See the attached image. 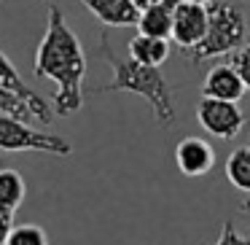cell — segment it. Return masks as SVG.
Wrapping results in <instances>:
<instances>
[{
	"label": "cell",
	"instance_id": "22",
	"mask_svg": "<svg viewBox=\"0 0 250 245\" xmlns=\"http://www.w3.org/2000/svg\"><path fill=\"white\" fill-rule=\"evenodd\" d=\"M239 210H242V213H250V200H245L242 205H239Z\"/></svg>",
	"mask_w": 250,
	"mask_h": 245
},
{
	"label": "cell",
	"instance_id": "14",
	"mask_svg": "<svg viewBox=\"0 0 250 245\" xmlns=\"http://www.w3.org/2000/svg\"><path fill=\"white\" fill-rule=\"evenodd\" d=\"M226 178L237 191L250 194V146H239L226 159Z\"/></svg>",
	"mask_w": 250,
	"mask_h": 245
},
{
	"label": "cell",
	"instance_id": "17",
	"mask_svg": "<svg viewBox=\"0 0 250 245\" xmlns=\"http://www.w3.org/2000/svg\"><path fill=\"white\" fill-rule=\"evenodd\" d=\"M212 245H250V234H239L234 221H223L221 223V234Z\"/></svg>",
	"mask_w": 250,
	"mask_h": 245
},
{
	"label": "cell",
	"instance_id": "7",
	"mask_svg": "<svg viewBox=\"0 0 250 245\" xmlns=\"http://www.w3.org/2000/svg\"><path fill=\"white\" fill-rule=\"evenodd\" d=\"M175 164L188 178H202L215 167V151L205 137H183L175 146Z\"/></svg>",
	"mask_w": 250,
	"mask_h": 245
},
{
	"label": "cell",
	"instance_id": "5",
	"mask_svg": "<svg viewBox=\"0 0 250 245\" xmlns=\"http://www.w3.org/2000/svg\"><path fill=\"white\" fill-rule=\"evenodd\" d=\"M196 121L199 127L212 137L231 140L242 132L245 127V113L237 103L231 100H215V97H202L196 105Z\"/></svg>",
	"mask_w": 250,
	"mask_h": 245
},
{
	"label": "cell",
	"instance_id": "10",
	"mask_svg": "<svg viewBox=\"0 0 250 245\" xmlns=\"http://www.w3.org/2000/svg\"><path fill=\"white\" fill-rule=\"evenodd\" d=\"M0 113L17 116L22 121H41V124H51L57 116L51 105H38L33 100L22 97L19 92H14V89H6V87H0Z\"/></svg>",
	"mask_w": 250,
	"mask_h": 245
},
{
	"label": "cell",
	"instance_id": "18",
	"mask_svg": "<svg viewBox=\"0 0 250 245\" xmlns=\"http://www.w3.org/2000/svg\"><path fill=\"white\" fill-rule=\"evenodd\" d=\"M231 65L237 67V73L242 76L245 87H248V92H250V44L239 46V49L234 51V54H231Z\"/></svg>",
	"mask_w": 250,
	"mask_h": 245
},
{
	"label": "cell",
	"instance_id": "2",
	"mask_svg": "<svg viewBox=\"0 0 250 245\" xmlns=\"http://www.w3.org/2000/svg\"><path fill=\"white\" fill-rule=\"evenodd\" d=\"M100 54L103 60L110 65L113 70V78L103 87H94V92H132L140 94V97L148 100L153 111V119H156L159 127L169 130L175 124V97H172V87L164 78V73L159 67H148L140 65L137 60H132L129 54H121L116 51V46L110 44L108 33H100Z\"/></svg>",
	"mask_w": 250,
	"mask_h": 245
},
{
	"label": "cell",
	"instance_id": "13",
	"mask_svg": "<svg viewBox=\"0 0 250 245\" xmlns=\"http://www.w3.org/2000/svg\"><path fill=\"white\" fill-rule=\"evenodd\" d=\"M24 194H27V183H24L22 173L11 167H0V213L14 216L22 207Z\"/></svg>",
	"mask_w": 250,
	"mask_h": 245
},
{
	"label": "cell",
	"instance_id": "15",
	"mask_svg": "<svg viewBox=\"0 0 250 245\" xmlns=\"http://www.w3.org/2000/svg\"><path fill=\"white\" fill-rule=\"evenodd\" d=\"M0 87H6V89H14V92H19L22 97H27V100H33V103H38V105H49L43 97H41L35 89H30V84L24 81L22 76H19V70L14 67V62L8 60L3 51H0Z\"/></svg>",
	"mask_w": 250,
	"mask_h": 245
},
{
	"label": "cell",
	"instance_id": "21",
	"mask_svg": "<svg viewBox=\"0 0 250 245\" xmlns=\"http://www.w3.org/2000/svg\"><path fill=\"white\" fill-rule=\"evenodd\" d=\"M178 3H199V6H207V3H212V0H178Z\"/></svg>",
	"mask_w": 250,
	"mask_h": 245
},
{
	"label": "cell",
	"instance_id": "20",
	"mask_svg": "<svg viewBox=\"0 0 250 245\" xmlns=\"http://www.w3.org/2000/svg\"><path fill=\"white\" fill-rule=\"evenodd\" d=\"M132 3H135V6H137V8H140V11H143V8L153 6V3H159V0H132Z\"/></svg>",
	"mask_w": 250,
	"mask_h": 245
},
{
	"label": "cell",
	"instance_id": "23",
	"mask_svg": "<svg viewBox=\"0 0 250 245\" xmlns=\"http://www.w3.org/2000/svg\"><path fill=\"white\" fill-rule=\"evenodd\" d=\"M0 3H3V0H0Z\"/></svg>",
	"mask_w": 250,
	"mask_h": 245
},
{
	"label": "cell",
	"instance_id": "12",
	"mask_svg": "<svg viewBox=\"0 0 250 245\" xmlns=\"http://www.w3.org/2000/svg\"><path fill=\"white\" fill-rule=\"evenodd\" d=\"M129 57L137 60L140 65L148 67H162L169 57V38H156V35L137 33L129 41Z\"/></svg>",
	"mask_w": 250,
	"mask_h": 245
},
{
	"label": "cell",
	"instance_id": "19",
	"mask_svg": "<svg viewBox=\"0 0 250 245\" xmlns=\"http://www.w3.org/2000/svg\"><path fill=\"white\" fill-rule=\"evenodd\" d=\"M11 226H14V223H11V216H3V213H0V245H6Z\"/></svg>",
	"mask_w": 250,
	"mask_h": 245
},
{
	"label": "cell",
	"instance_id": "9",
	"mask_svg": "<svg viewBox=\"0 0 250 245\" xmlns=\"http://www.w3.org/2000/svg\"><path fill=\"white\" fill-rule=\"evenodd\" d=\"M100 24L105 27H129L137 24L140 8L132 0H78Z\"/></svg>",
	"mask_w": 250,
	"mask_h": 245
},
{
	"label": "cell",
	"instance_id": "11",
	"mask_svg": "<svg viewBox=\"0 0 250 245\" xmlns=\"http://www.w3.org/2000/svg\"><path fill=\"white\" fill-rule=\"evenodd\" d=\"M175 6L178 0H159L153 6L143 8L137 17V33L156 35V38H169L172 35V19H175Z\"/></svg>",
	"mask_w": 250,
	"mask_h": 245
},
{
	"label": "cell",
	"instance_id": "1",
	"mask_svg": "<svg viewBox=\"0 0 250 245\" xmlns=\"http://www.w3.org/2000/svg\"><path fill=\"white\" fill-rule=\"evenodd\" d=\"M35 76L49 78L57 87L54 113L73 116L83 108V76H86V57L78 35L67 27L65 14L60 8H49L46 33L41 38L35 54Z\"/></svg>",
	"mask_w": 250,
	"mask_h": 245
},
{
	"label": "cell",
	"instance_id": "3",
	"mask_svg": "<svg viewBox=\"0 0 250 245\" xmlns=\"http://www.w3.org/2000/svg\"><path fill=\"white\" fill-rule=\"evenodd\" d=\"M207 11H210V24H207L205 41L196 49L183 51V57H188L194 65L223 54H234L239 46H245V38H248V19L237 6L212 0V3H207Z\"/></svg>",
	"mask_w": 250,
	"mask_h": 245
},
{
	"label": "cell",
	"instance_id": "4",
	"mask_svg": "<svg viewBox=\"0 0 250 245\" xmlns=\"http://www.w3.org/2000/svg\"><path fill=\"white\" fill-rule=\"evenodd\" d=\"M0 151H8V154L41 151V154H54V156H70L73 143L65 140L62 135L33 130L30 121H22L17 116L0 113Z\"/></svg>",
	"mask_w": 250,
	"mask_h": 245
},
{
	"label": "cell",
	"instance_id": "8",
	"mask_svg": "<svg viewBox=\"0 0 250 245\" xmlns=\"http://www.w3.org/2000/svg\"><path fill=\"white\" fill-rule=\"evenodd\" d=\"M248 92L242 76L237 73V67L229 65H215L207 70L205 81H202V97H215V100H231L239 103L242 94Z\"/></svg>",
	"mask_w": 250,
	"mask_h": 245
},
{
	"label": "cell",
	"instance_id": "6",
	"mask_svg": "<svg viewBox=\"0 0 250 245\" xmlns=\"http://www.w3.org/2000/svg\"><path fill=\"white\" fill-rule=\"evenodd\" d=\"M207 24H210V11L207 6L199 3H178L175 6V19H172V41L180 51H191L205 41Z\"/></svg>",
	"mask_w": 250,
	"mask_h": 245
},
{
	"label": "cell",
	"instance_id": "16",
	"mask_svg": "<svg viewBox=\"0 0 250 245\" xmlns=\"http://www.w3.org/2000/svg\"><path fill=\"white\" fill-rule=\"evenodd\" d=\"M6 245H49V234L38 223H19L11 226Z\"/></svg>",
	"mask_w": 250,
	"mask_h": 245
}]
</instances>
